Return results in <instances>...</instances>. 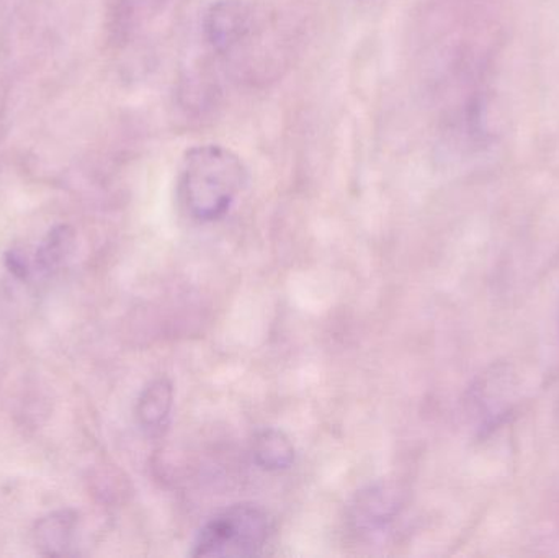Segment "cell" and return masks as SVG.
Listing matches in <instances>:
<instances>
[{"mask_svg": "<svg viewBox=\"0 0 559 558\" xmlns=\"http://www.w3.org/2000/svg\"><path fill=\"white\" fill-rule=\"evenodd\" d=\"M248 179V169L238 154L222 144H199L183 156L180 199L197 222H216L231 210Z\"/></svg>", "mask_w": 559, "mask_h": 558, "instance_id": "obj_1", "label": "cell"}, {"mask_svg": "<svg viewBox=\"0 0 559 558\" xmlns=\"http://www.w3.org/2000/svg\"><path fill=\"white\" fill-rule=\"evenodd\" d=\"M272 521L258 504H235L222 511L200 530L192 557H254L271 541Z\"/></svg>", "mask_w": 559, "mask_h": 558, "instance_id": "obj_2", "label": "cell"}, {"mask_svg": "<svg viewBox=\"0 0 559 558\" xmlns=\"http://www.w3.org/2000/svg\"><path fill=\"white\" fill-rule=\"evenodd\" d=\"M251 7L245 0H216L203 16L206 43L216 52H228L251 32Z\"/></svg>", "mask_w": 559, "mask_h": 558, "instance_id": "obj_3", "label": "cell"}, {"mask_svg": "<svg viewBox=\"0 0 559 558\" xmlns=\"http://www.w3.org/2000/svg\"><path fill=\"white\" fill-rule=\"evenodd\" d=\"M174 405V387L169 379L153 380L140 395L136 418L141 428L151 436L160 435L169 425Z\"/></svg>", "mask_w": 559, "mask_h": 558, "instance_id": "obj_4", "label": "cell"}, {"mask_svg": "<svg viewBox=\"0 0 559 558\" xmlns=\"http://www.w3.org/2000/svg\"><path fill=\"white\" fill-rule=\"evenodd\" d=\"M78 526V513L59 510L41 518L33 530L36 549L48 557H62L68 554Z\"/></svg>", "mask_w": 559, "mask_h": 558, "instance_id": "obj_5", "label": "cell"}, {"mask_svg": "<svg viewBox=\"0 0 559 558\" xmlns=\"http://www.w3.org/2000/svg\"><path fill=\"white\" fill-rule=\"evenodd\" d=\"M252 455L264 471H286L295 462V446L280 429H262L252 441Z\"/></svg>", "mask_w": 559, "mask_h": 558, "instance_id": "obj_6", "label": "cell"}, {"mask_svg": "<svg viewBox=\"0 0 559 558\" xmlns=\"http://www.w3.org/2000/svg\"><path fill=\"white\" fill-rule=\"evenodd\" d=\"M75 248V235L71 226L59 225L43 239L36 251V268L41 272L58 271L71 258Z\"/></svg>", "mask_w": 559, "mask_h": 558, "instance_id": "obj_7", "label": "cell"}, {"mask_svg": "<svg viewBox=\"0 0 559 558\" xmlns=\"http://www.w3.org/2000/svg\"><path fill=\"white\" fill-rule=\"evenodd\" d=\"M391 498L384 488H373L358 501V520L367 526H381L390 521Z\"/></svg>", "mask_w": 559, "mask_h": 558, "instance_id": "obj_8", "label": "cell"}, {"mask_svg": "<svg viewBox=\"0 0 559 558\" xmlns=\"http://www.w3.org/2000/svg\"><path fill=\"white\" fill-rule=\"evenodd\" d=\"M7 269L16 277L25 278L28 275V262L19 251H9L5 256Z\"/></svg>", "mask_w": 559, "mask_h": 558, "instance_id": "obj_9", "label": "cell"}]
</instances>
